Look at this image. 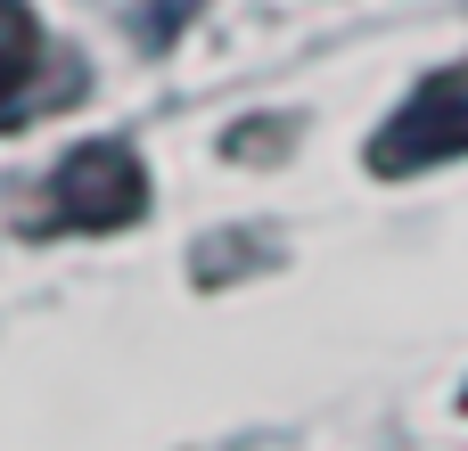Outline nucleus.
Listing matches in <instances>:
<instances>
[{"mask_svg": "<svg viewBox=\"0 0 468 451\" xmlns=\"http://www.w3.org/2000/svg\"><path fill=\"white\" fill-rule=\"evenodd\" d=\"M452 148H468V74H428L420 99L378 131L370 173H420V164H436Z\"/></svg>", "mask_w": 468, "mask_h": 451, "instance_id": "f03ea898", "label": "nucleus"}, {"mask_svg": "<svg viewBox=\"0 0 468 451\" xmlns=\"http://www.w3.org/2000/svg\"><path fill=\"white\" fill-rule=\"evenodd\" d=\"M33 58H41V25H33V8L0 0V115L25 99V82H33Z\"/></svg>", "mask_w": 468, "mask_h": 451, "instance_id": "7ed1b4c3", "label": "nucleus"}, {"mask_svg": "<svg viewBox=\"0 0 468 451\" xmlns=\"http://www.w3.org/2000/svg\"><path fill=\"white\" fill-rule=\"evenodd\" d=\"M140 205H148V173L123 140H82L49 173V214L66 230H123V222H140Z\"/></svg>", "mask_w": 468, "mask_h": 451, "instance_id": "f257e3e1", "label": "nucleus"}]
</instances>
